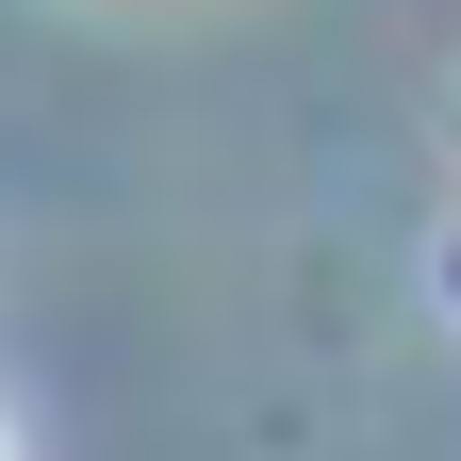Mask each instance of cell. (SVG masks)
<instances>
[{
	"label": "cell",
	"instance_id": "obj_1",
	"mask_svg": "<svg viewBox=\"0 0 461 461\" xmlns=\"http://www.w3.org/2000/svg\"><path fill=\"white\" fill-rule=\"evenodd\" d=\"M0 461H17V445H0Z\"/></svg>",
	"mask_w": 461,
	"mask_h": 461
}]
</instances>
